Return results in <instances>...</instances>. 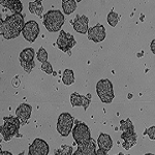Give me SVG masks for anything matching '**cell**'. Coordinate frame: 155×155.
Masks as SVG:
<instances>
[{"label":"cell","mask_w":155,"mask_h":155,"mask_svg":"<svg viewBox=\"0 0 155 155\" xmlns=\"http://www.w3.org/2000/svg\"><path fill=\"white\" fill-rule=\"evenodd\" d=\"M78 149L72 155H96V145L91 137V131L84 122L77 121L71 130Z\"/></svg>","instance_id":"1"},{"label":"cell","mask_w":155,"mask_h":155,"mask_svg":"<svg viewBox=\"0 0 155 155\" xmlns=\"http://www.w3.org/2000/svg\"><path fill=\"white\" fill-rule=\"evenodd\" d=\"M25 25L24 16L21 14L12 15L6 17L3 23V32L2 35L5 39H14L17 38L22 33V30Z\"/></svg>","instance_id":"2"},{"label":"cell","mask_w":155,"mask_h":155,"mask_svg":"<svg viewBox=\"0 0 155 155\" xmlns=\"http://www.w3.org/2000/svg\"><path fill=\"white\" fill-rule=\"evenodd\" d=\"M120 129L122 130L121 139L123 140V147L126 150H129L137 143V134L131 120L127 118L126 120L120 121Z\"/></svg>","instance_id":"3"},{"label":"cell","mask_w":155,"mask_h":155,"mask_svg":"<svg viewBox=\"0 0 155 155\" xmlns=\"http://www.w3.org/2000/svg\"><path fill=\"white\" fill-rule=\"evenodd\" d=\"M64 23V15L57 9H51L44 16V25L50 32L60 31Z\"/></svg>","instance_id":"4"},{"label":"cell","mask_w":155,"mask_h":155,"mask_svg":"<svg viewBox=\"0 0 155 155\" xmlns=\"http://www.w3.org/2000/svg\"><path fill=\"white\" fill-rule=\"evenodd\" d=\"M4 124L0 126V134H2L4 141H11L14 137L18 136L21 126V122L17 117H4Z\"/></svg>","instance_id":"5"},{"label":"cell","mask_w":155,"mask_h":155,"mask_svg":"<svg viewBox=\"0 0 155 155\" xmlns=\"http://www.w3.org/2000/svg\"><path fill=\"white\" fill-rule=\"evenodd\" d=\"M96 93L104 104H111L114 99V90L112 82L107 79L98 81L96 84Z\"/></svg>","instance_id":"6"},{"label":"cell","mask_w":155,"mask_h":155,"mask_svg":"<svg viewBox=\"0 0 155 155\" xmlns=\"http://www.w3.org/2000/svg\"><path fill=\"white\" fill-rule=\"evenodd\" d=\"M74 126V118L69 113H62L58 117L57 122V131L62 137H68Z\"/></svg>","instance_id":"7"},{"label":"cell","mask_w":155,"mask_h":155,"mask_svg":"<svg viewBox=\"0 0 155 155\" xmlns=\"http://www.w3.org/2000/svg\"><path fill=\"white\" fill-rule=\"evenodd\" d=\"M34 50L32 48H26L21 52L20 54V63L23 69L27 74H30L32 69L35 67V63H34Z\"/></svg>","instance_id":"8"},{"label":"cell","mask_w":155,"mask_h":155,"mask_svg":"<svg viewBox=\"0 0 155 155\" xmlns=\"http://www.w3.org/2000/svg\"><path fill=\"white\" fill-rule=\"evenodd\" d=\"M77 41L72 34L65 31H60L59 36L57 38V46L58 48L63 52H69L71 50L76 46Z\"/></svg>","instance_id":"9"},{"label":"cell","mask_w":155,"mask_h":155,"mask_svg":"<svg viewBox=\"0 0 155 155\" xmlns=\"http://www.w3.org/2000/svg\"><path fill=\"white\" fill-rule=\"evenodd\" d=\"M24 38L29 42H34L39 34V26L35 21H29L25 23L22 30Z\"/></svg>","instance_id":"10"},{"label":"cell","mask_w":155,"mask_h":155,"mask_svg":"<svg viewBox=\"0 0 155 155\" xmlns=\"http://www.w3.org/2000/svg\"><path fill=\"white\" fill-rule=\"evenodd\" d=\"M49 145L41 139H35L33 143L30 145L28 155H48Z\"/></svg>","instance_id":"11"},{"label":"cell","mask_w":155,"mask_h":155,"mask_svg":"<svg viewBox=\"0 0 155 155\" xmlns=\"http://www.w3.org/2000/svg\"><path fill=\"white\" fill-rule=\"evenodd\" d=\"M88 34V39L94 42H101L106 38V29L101 24H96L95 26H93L92 28L88 29L87 31Z\"/></svg>","instance_id":"12"},{"label":"cell","mask_w":155,"mask_h":155,"mask_svg":"<svg viewBox=\"0 0 155 155\" xmlns=\"http://www.w3.org/2000/svg\"><path fill=\"white\" fill-rule=\"evenodd\" d=\"M99 149L96 151V155H107V152L111 150L113 146V142L109 134H101L97 140Z\"/></svg>","instance_id":"13"},{"label":"cell","mask_w":155,"mask_h":155,"mask_svg":"<svg viewBox=\"0 0 155 155\" xmlns=\"http://www.w3.org/2000/svg\"><path fill=\"white\" fill-rule=\"evenodd\" d=\"M88 23H89V19L87 18L84 15H79L77 16L74 20L72 21V27L76 30L78 33L85 34L88 31Z\"/></svg>","instance_id":"14"},{"label":"cell","mask_w":155,"mask_h":155,"mask_svg":"<svg viewBox=\"0 0 155 155\" xmlns=\"http://www.w3.org/2000/svg\"><path fill=\"white\" fill-rule=\"evenodd\" d=\"M31 112H32V107L28 104H22L17 107L16 115H17V118L21 122V124L27 123L28 119L31 116Z\"/></svg>","instance_id":"15"},{"label":"cell","mask_w":155,"mask_h":155,"mask_svg":"<svg viewBox=\"0 0 155 155\" xmlns=\"http://www.w3.org/2000/svg\"><path fill=\"white\" fill-rule=\"evenodd\" d=\"M71 102L72 107H83L84 110H87L88 107L90 106V102H91V99L89 97H85L83 95H80L79 93L74 92V93H71Z\"/></svg>","instance_id":"16"},{"label":"cell","mask_w":155,"mask_h":155,"mask_svg":"<svg viewBox=\"0 0 155 155\" xmlns=\"http://www.w3.org/2000/svg\"><path fill=\"white\" fill-rule=\"evenodd\" d=\"M0 4L7 7L12 12V15L21 14V12L23 11V5L20 0H0Z\"/></svg>","instance_id":"17"},{"label":"cell","mask_w":155,"mask_h":155,"mask_svg":"<svg viewBox=\"0 0 155 155\" xmlns=\"http://www.w3.org/2000/svg\"><path fill=\"white\" fill-rule=\"evenodd\" d=\"M29 12L33 15H36L38 17H41L42 12H44V7H42L41 0H34V1L29 2Z\"/></svg>","instance_id":"18"},{"label":"cell","mask_w":155,"mask_h":155,"mask_svg":"<svg viewBox=\"0 0 155 155\" xmlns=\"http://www.w3.org/2000/svg\"><path fill=\"white\" fill-rule=\"evenodd\" d=\"M62 8L65 15H71L77 9V2L74 0H63Z\"/></svg>","instance_id":"19"},{"label":"cell","mask_w":155,"mask_h":155,"mask_svg":"<svg viewBox=\"0 0 155 155\" xmlns=\"http://www.w3.org/2000/svg\"><path fill=\"white\" fill-rule=\"evenodd\" d=\"M62 81H63V84L66 85V86H69V85L74 83V72L71 71V69H65L63 72V76H62Z\"/></svg>","instance_id":"20"},{"label":"cell","mask_w":155,"mask_h":155,"mask_svg":"<svg viewBox=\"0 0 155 155\" xmlns=\"http://www.w3.org/2000/svg\"><path fill=\"white\" fill-rule=\"evenodd\" d=\"M107 23L111 25L112 27H116V25L119 23V20H120V16L117 12H115L114 11L110 12L107 14Z\"/></svg>","instance_id":"21"},{"label":"cell","mask_w":155,"mask_h":155,"mask_svg":"<svg viewBox=\"0 0 155 155\" xmlns=\"http://www.w3.org/2000/svg\"><path fill=\"white\" fill-rule=\"evenodd\" d=\"M55 155H72V148L66 146V145H63L60 149L55 150Z\"/></svg>","instance_id":"22"},{"label":"cell","mask_w":155,"mask_h":155,"mask_svg":"<svg viewBox=\"0 0 155 155\" xmlns=\"http://www.w3.org/2000/svg\"><path fill=\"white\" fill-rule=\"evenodd\" d=\"M37 59L41 63H44V62H46L48 60V53H47V51L44 48H41L38 50V52H37Z\"/></svg>","instance_id":"23"},{"label":"cell","mask_w":155,"mask_h":155,"mask_svg":"<svg viewBox=\"0 0 155 155\" xmlns=\"http://www.w3.org/2000/svg\"><path fill=\"white\" fill-rule=\"evenodd\" d=\"M41 71H45L48 74H53V67H52V64L48 61L41 63Z\"/></svg>","instance_id":"24"},{"label":"cell","mask_w":155,"mask_h":155,"mask_svg":"<svg viewBox=\"0 0 155 155\" xmlns=\"http://www.w3.org/2000/svg\"><path fill=\"white\" fill-rule=\"evenodd\" d=\"M147 134L149 136V137L151 140H154L155 139V127L154 126H151L149 129H147Z\"/></svg>","instance_id":"25"},{"label":"cell","mask_w":155,"mask_h":155,"mask_svg":"<svg viewBox=\"0 0 155 155\" xmlns=\"http://www.w3.org/2000/svg\"><path fill=\"white\" fill-rule=\"evenodd\" d=\"M3 23H4V20L0 17V35H2V32H3Z\"/></svg>","instance_id":"26"},{"label":"cell","mask_w":155,"mask_h":155,"mask_svg":"<svg viewBox=\"0 0 155 155\" xmlns=\"http://www.w3.org/2000/svg\"><path fill=\"white\" fill-rule=\"evenodd\" d=\"M0 155H12V154L8 151H1L0 152Z\"/></svg>","instance_id":"27"},{"label":"cell","mask_w":155,"mask_h":155,"mask_svg":"<svg viewBox=\"0 0 155 155\" xmlns=\"http://www.w3.org/2000/svg\"><path fill=\"white\" fill-rule=\"evenodd\" d=\"M154 44H155V41H152V42H151V51L153 52V53H154Z\"/></svg>","instance_id":"28"},{"label":"cell","mask_w":155,"mask_h":155,"mask_svg":"<svg viewBox=\"0 0 155 155\" xmlns=\"http://www.w3.org/2000/svg\"><path fill=\"white\" fill-rule=\"evenodd\" d=\"M118 155H129V154H123V153H119Z\"/></svg>","instance_id":"29"},{"label":"cell","mask_w":155,"mask_h":155,"mask_svg":"<svg viewBox=\"0 0 155 155\" xmlns=\"http://www.w3.org/2000/svg\"><path fill=\"white\" fill-rule=\"evenodd\" d=\"M145 155H154V154H152V153H147V154H145Z\"/></svg>","instance_id":"30"},{"label":"cell","mask_w":155,"mask_h":155,"mask_svg":"<svg viewBox=\"0 0 155 155\" xmlns=\"http://www.w3.org/2000/svg\"><path fill=\"white\" fill-rule=\"evenodd\" d=\"M19 155H25V154H24V152H21V153H20Z\"/></svg>","instance_id":"31"},{"label":"cell","mask_w":155,"mask_h":155,"mask_svg":"<svg viewBox=\"0 0 155 155\" xmlns=\"http://www.w3.org/2000/svg\"><path fill=\"white\" fill-rule=\"evenodd\" d=\"M0 152H1V146H0Z\"/></svg>","instance_id":"32"}]
</instances>
